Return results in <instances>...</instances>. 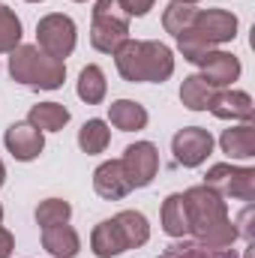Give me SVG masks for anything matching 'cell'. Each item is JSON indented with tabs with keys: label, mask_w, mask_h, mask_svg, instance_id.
I'll use <instances>...</instances> for the list:
<instances>
[{
	"label": "cell",
	"mask_w": 255,
	"mask_h": 258,
	"mask_svg": "<svg viewBox=\"0 0 255 258\" xmlns=\"http://www.w3.org/2000/svg\"><path fill=\"white\" fill-rule=\"evenodd\" d=\"M120 165L126 171V180L132 189H141V186H150L156 171H159V153L150 141H135L129 144L120 156Z\"/></svg>",
	"instance_id": "9"
},
{
	"label": "cell",
	"mask_w": 255,
	"mask_h": 258,
	"mask_svg": "<svg viewBox=\"0 0 255 258\" xmlns=\"http://www.w3.org/2000/svg\"><path fill=\"white\" fill-rule=\"evenodd\" d=\"M216 117L222 120H252V99L243 90H222L213 93L210 105H207Z\"/></svg>",
	"instance_id": "14"
},
{
	"label": "cell",
	"mask_w": 255,
	"mask_h": 258,
	"mask_svg": "<svg viewBox=\"0 0 255 258\" xmlns=\"http://www.w3.org/2000/svg\"><path fill=\"white\" fill-rule=\"evenodd\" d=\"M108 141H111V129L105 120H87L84 126L78 129V147L84 150V153H102L105 147H108Z\"/></svg>",
	"instance_id": "22"
},
{
	"label": "cell",
	"mask_w": 255,
	"mask_h": 258,
	"mask_svg": "<svg viewBox=\"0 0 255 258\" xmlns=\"http://www.w3.org/2000/svg\"><path fill=\"white\" fill-rule=\"evenodd\" d=\"M105 90H108V84H105L102 69L93 66V63L84 66L81 75H78V96H81L87 105H99V102L105 99Z\"/></svg>",
	"instance_id": "20"
},
{
	"label": "cell",
	"mask_w": 255,
	"mask_h": 258,
	"mask_svg": "<svg viewBox=\"0 0 255 258\" xmlns=\"http://www.w3.org/2000/svg\"><path fill=\"white\" fill-rule=\"evenodd\" d=\"M42 246L54 258H75L78 249H81V240H78V234H75L72 225L60 222V225L42 228Z\"/></svg>",
	"instance_id": "15"
},
{
	"label": "cell",
	"mask_w": 255,
	"mask_h": 258,
	"mask_svg": "<svg viewBox=\"0 0 255 258\" xmlns=\"http://www.w3.org/2000/svg\"><path fill=\"white\" fill-rule=\"evenodd\" d=\"M93 189H96V195H102V198H108V201H120V198H126V195L132 192L120 159L102 162V165L93 171Z\"/></svg>",
	"instance_id": "13"
},
{
	"label": "cell",
	"mask_w": 255,
	"mask_h": 258,
	"mask_svg": "<svg viewBox=\"0 0 255 258\" xmlns=\"http://www.w3.org/2000/svg\"><path fill=\"white\" fill-rule=\"evenodd\" d=\"M129 39V15L120 9L117 0H96L93 6V24H90V42L96 51L114 54Z\"/></svg>",
	"instance_id": "6"
},
{
	"label": "cell",
	"mask_w": 255,
	"mask_h": 258,
	"mask_svg": "<svg viewBox=\"0 0 255 258\" xmlns=\"http://www.w3.org/2000/svg\"><path fill=\"white\" fill-rule=\"evenodd\" d=\"M3 180H6V168H3V162H0V186H3Z\"/></svg>",
	"instance_id": "29"
},
{
	"label": "cell",
	"mask_w": 255,
	"mask_h": 258,
	"mask_svg": "<svg viewBox=\"0 0 255 258\" xmlns=\"http://www.w3.org/2000/svg\"><path fill=\"white\" fill-rule=\"evenodd\" d=\"M21 42V21L9 6H0V51H15Z\"/></svg>",
	"instance_id": "26"
},
{
	"label": "cell",
	"mask_w": 255,
	"mask_h": 258,
	"mask_svg": "<svg viewBox=\"0 0 255 258\" xmlns=\"http://www.w3.org/2000/svg\"><path fill=\"white\" fill-rule=\"evenodd\" d=\"M27 3H39V0H27Z\"/></svg>",
	"instance_id": "32"
},
{
	"label": "cell",
	"mask_w": 255,
	"mask_h": 258,
	"mask_svg": "<svg viewBox=\"0 0 255 258\" xmlns=\"http://www.w3.org/2000/svg\"><path fill=\"white\" fill-rule=\"evenodd\" d=\"M117 3H120V9L126 12L129 18L132 15H147L153 9V0H117Z\"/></svg>",
	"instance_id": "27"
},
{
	"label": "cell",
	"mask_w": 255,
	"mask_h": 258,
	"mask_svg": "<svg viewBox=\"0 0 255 258\" xmlns=\"http://www.w3.org/2000/svg\"><path fill=\"white\" fill-rule=\"evenodd\" d=\"M12 249H15V237L0 225V258H9L12 255Z\"/></svg>",
	"instance_id": "28"
},
{
	"label": "cell",
	"mask_w": 255,
	"mask_h": 258,
	"mask_svg": "<svg viewBox=\"0 0 255 258\" xmlns=\"http://www.w3.org/2000/svg\"><path fill=\"white\" fill-rule=\"evenodd\" d=\"M108 120L111 126H117L120 132H132V129L147 126V108L132 102V99H117L108 105Z\"/></svg>",
	"instance_id": "16"
},
{
	"label": "cell",
	"mask_w": 255,
	"mask_h": 258,
	"mask_svg": "<svg viewBox=\"0 0 255 258\" xmlns=\"http://www.w3.org/2000/svg\"><path fill=\"white\" fill-rule=\"evenodd\" d=\"M219 144H222V153H228L231 159H249L255 156V126L243 123V126L225 129Z\"/></svg>",
	"instance_id": "17"
},
{
	"label": "cell",
	"mask_w": 255,
	"mask_h": 258,
	"mask_svg": "<svg viewBox=\"0 0 255 258\" xmlns=\"http://www.w3.org/2000/svg\"><path fill=\"white\" fill-rule=\"evenodd\" d=\"M237 36V18L225 9H198L195 18L189 21V27L177 36V45L183 51V57L192 60L195 54L219 45V42H228Z\"/></svg>",
	"instance_id": "4"
},
{
	"label": "cell",
	"mask_w": 255,
	"mask_h": 258,
	"mask_svg": "<svg viewBox=\"0 0 255 258\" xmlns=\"http://www.w3.org/2000/svg\"><path fill=\"white\" fill-rule=\"evenodd\" d=\"M171 150H174L177 165L195 168V165H201V162L210 156V150H213V135L201 126H186L171 138Z\"/></svg>",
	"instance_id": "10"
},
{
	"label": "cell",
	"mask_w": 255,
	"mask_h": 258,
	"mask_svg": "<svg viewBox=\"0 0 255 258\" xmlns=\"http://www.w3.org/2000/svg\"><path fill=\"white\" fill-rule=\"evenodd\" d=\"M9 72L15 81L27 84V87H39V90H57L66 78V63L45 54L39 45H18L15 51H9Z\"/></svg>",
	"instance_id": "5"
},
{
	"label": "cell",
	"mask_w": 255,
	"mask_h": 258,
	"mask_svg": "<svg viewBox=\"0 0 255 258\" xmlns=\"http://www.w3.org/2000/svg\"><path fill=\"white\" fill-rule=\"evenodd\" d=\"M27 123H33L42 132H57V129H63L69 123V108L60 105V102H39V105L30 108Z\"/></svg>",
	"instance_id": "19"
},
{
	"label": "cell",
	"mask_w": 255,
	"mask_h": 258,
	"mask_svg": "<svg viewBox=\"0 0 255 258\" xmlns=\"http://www.w3.org/2000/svg\"><path fill=\"white\" fill-rule=\"evenodd\" d=\"M114 63L117 72L126 81H150V84H162L171 72H174V54L168 45L162 42H141V39H126L117 51H114Z\"/></svg>",
	"instance_id": "2"
},
{
	"label": "cell",
	"mask_w": 255,
	"mask_h": 258,
	"mask_svg": "<svg viewBox=\"0 0 255 258\" xmlns=\"http://www.w3.org/2000/svg\"><path fill=\"white\" fill-rule=\"evenodd\" d=\"M183 3H195V0H183Z\"/></svg>",
	"instance_id": "33"
},
{
	"label": "cell",
	"mask_w": 255,
	"mask_h": 258,
	"mask_svg": "<svg viewBox=\"0 0 255 258\" xmlns=\"http://www.w3.org/2000/svg\"><path fill=\"white\" fill-rule=\"evenodd\" d=\"M3 144L18 162H30L42 153L45 138H42V129H36L33 123H12L3 135Z\"/></svg>",
	"instance_id": "12"
},
{
	"label": "cell",
	"mask_w": 255,
	"mask_h": 258,
	"mask_svg": "<svg viewBox=\"0 0 255 258\" xmlns=\"http://www.w3.org/2000/svg\"><path fill=\"white\" fill-rule=\"evenodd\" d=\"M36 39H39V48L57 60H63L72 54L75 48V21L69 15H60V12H51L45 18H39L36 24Z\"/></svg>",
	"instance_id": "7"
},
{
	"label": "cell",
	"mask_w": 255,
	"mask_h": 258,
	"mask_svg": "<svg viewBox=\"0 0 255 258\" xmlns=\"http://www.w3.org/2000/svg\"><path fill=\"white\" fill-rule=\"evenodd\" d=\"M183 204H186L189 234H195L198 243L216 246V249H225L234 243L237 228L228 219L225 198L219 192H213L210 186H192L183 192Z\"/></svg>",
	"instance_id": "1"
},
{
	"label": "cell",
	"mask_w": 255,
	"mask_h": 258,
	"mask_svg": "<svg viewBox=\"0 0 255 258\" xmlns=\"http://www.w3.org/2000/svg\"><path fill=\"white\" fill-rule=\"evenodd\" d=\"M189 63L201 66L198 75H201L210 87H225V84L237 81V75H240V60H237L234 54H228V51H213V48H207V51L195 54Z\"/></svg>",
	"instance_id": "11"
},
{
	"label": "cell",
	"mask_w": 255,
	"mask_h": 258,
	"mask_svg": "<svg viewBox=\"0 0 255 258\" xmlns=\"http://www.w3.org/2000/svg\"><path fill=\"white\" fill-rule=\"evenodd\" d=\"M0 219H3V207H0Z\"/></svg>",
	"instance_id": "30"
},
{
	"label": "cell",
	"mask_w": 255,
	"mask_h": 258,
	"mask_svg": "<svg viewBox=\"0 0 255 258\" xmlns=\"http://www.w3.org/2000/svg\"><path fill=\"white\" fill-rule=\"evenodd\" d=\"M162 231H165L168 237H186V234H189L183 192H174V195L165 198V204H162Z\"/></svg>",
	"instance_id": "18"
},
{
	"label": "cell",
	"mask_w": 255,
	"mask_h": 258,
	"mask_svg": "<svg viewBox=\"0 0 255 258\" xmlns=\"http://www.w3.org/2000/svg\"><path fill=\"white\" fill-rule=\"evenodd\" d=\"M150 237V225L144 219V213L138 210H123L111 219H102L93 234H90V249L93 255L99 258H111V255H120L126 249H138L144 246Z\"/></svg>",
	"instance_id": "3"
},
{
	"label": "cell",
	"mask_w": 255,
	"mask_h": 258,
	"mask_svg": "<svg viewBox=\"0 0 255 258\" xmlns=\"http://www.w3.org/2000/svg\"><path fill=\"white\" fill-rule=\"evenodd\" d=\"M69 216H72V204L63 201V198H45V201H39V207H36V222H39V228L69 222Z\"/></svg>",
	"instance_id": "24"
},
{
	"label": "cell",
	"mask_w": 255,
	"mask_h": 258,
	"mask_svg": "<svg viewBox=\"0 0 255 258\" xmlns=\"http://www.w3.org/2000/svg\"><path fill=\"white\" fill-rule=\"evenodd\" d=\"M159 258H237V255H234L228 246H225V249H216V246H204V243H198V240H195V243H183V240H180V243H171Z\"/></svg>",
	"instance_id": "23"
},
{
	"label": "cell",
	"mask_w": 255,
	"mask_h": 258,
	"mask_svg": "<svg viewBox=\"0 0 255 258\" xmlns=\"http://www.w3.org/2000/svg\"><path fill=\"white\" fill-rule=\"evenodd\" d=\"M195 6L192 3H183V0H171L168 3V9H165V15H162V24H165V30L168 33H174V36H180L186 27H189V21L195 18Z\"/></svg>",
	"instance_id": "25"
},
{
	"label": "cell",
	"mask_w": 255,
	"mask_h": 258,
	"mask_svg": "<svg viewBox=\"0 0 255 258\" xmlns=\"http://www.w3.org/2000/svg\"><path fill=\"white\" fill-rule=\"evenodd\" d=\"M75 3H87V0H75Z\"/></svg>",
	"instance_id": "31"
},
{
	"label": "cell",
	"mask_w": 255,
	"mask_h": 258,
	"mask_svg": "<svg viewBox=\"0 0 255 258\" xmlns=\"http://www.w3.org/2000/svg\"><path fill=\"white\" fill-rule=\"evenodd\" d=\"M210 99H213V87L201 78V75H189V78H183V84H180V102L192 108V111H204L207 105H210Z\"/></svg>",
	"instance_id": "21"
},
{
	"label": "cell",
	"mask_w": 255,
	"mask_h": 258,
	"mask_svg": "<svg viewBox=\"0 0 255 258\" xmlns=\"http://www.w3.org/2000/svg\"><path fill=\"white\" fill-rule=\"evenodd\" d=\"M204 186L222 198H240V201H255V171L252 168H234V165H213L204 174Z\"/></svg>",
	"instance_id": "8"
}]
</instances>
